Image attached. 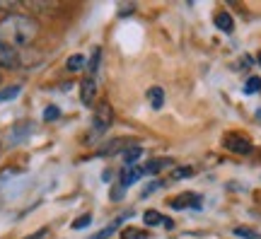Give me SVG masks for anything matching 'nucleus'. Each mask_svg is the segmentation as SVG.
Returning <instances> with one entry per match:
<instances>
[{
  "label": "nucleus",
  "instance_id": "obj_4",
  "mask_svg": "<svg viewBox=\"0 0 261 239\" xmlns=\"http://www.w3.org/2000/svg\"><path fill=\"white\" fill-rule=\"evenodd\" d=\"M94 94H97V80H94V75H87L80 83V101L85 107H92Z\"/></svg>",
  "mask_w": 261,
  "mask_h": 239
},
{
  "label": "nucleus",
  "instance_id": "obj_17",
  "mask_svg": "<svg viewBox=\"0 0 261 239\" xmlns=\"http://www.w3.org/2000/svg\"><path fill=\"white\" fill-rule=\"evenodd\" d=\"M189 176H194V167H177L174 174H172V179L179 181V179H189Z\"/></svg>",
  "mask_w": 261,
  "mask_h": 239
},
{
  "label": "nucleus",
  "instance_id": "obj_16",
  "mask_svg": "<svg viewBox=\"0 0 261 239\" xmlns=\"http://www.w3.org/2000/svg\"><path fill=\"white\" fill-rule=\"evenodd\" d=\"M244 92H247V94L261 92V77H256V75H254V77H249V80H247V85H244Z\"/></svg>",
  "mask_w": 261,
  "mask_h": 239
},
{
  "label": "nucleus",
  "instance_id": "obj_27",
  "mask_svg": "<svg viewBox=\"0 0 261 239\" xmlns=\"http://www.w3.org/2000/svg\"><path fill=\"white\" fill-rule=\"evenodd\" d=\"M259 65H261V54H259Z\"/></svg>",
  "mask_w": 261,
  "mask_h": 239
},
{
  "label": "nucleus",
  "instance_id": "obj_6",
  "mask_svg": "<svg viewBox=\"0 0 261 239\" xmlns=\"http://www.w3.org/2000/svg\"><path fill=\"white\" fill-rule=\"evenodd\" d=\"M130 147V140H123V138H116V140H112V143H107V145L99 150V157H107V155H119V152H126Z\"/></svg>",
  "mask_w": 261,
  "mask_h": 239
},
{
  "label": "nucleus",
  "instance_id": "obj_11",
  "mask_svg": "<svg viewBox=\"0 0 261 239\" xmlns=\"http://www.w3.org/2000/svg\"><path fill=\"white\" fill-rule=\"evenodd\" d=\"M215 27L220 29V32H232L234 22L227 12H218V15H215Z\"/></svg>",
  "mask_w": 261,
  "mask_h": 239
},
{
  "label": "nucleus",
  "instance_id": "obj_20",
  "mask_svg": "<svg viewBox=\"0 0 261 239\" xmlns=\"http://www.w3.org/2000/svg\"><path fill=\"white\" fill-rule=\"evenodd\" d=\"M58 116H61V109H58V107H46V111H44V119H46V121H56Z\"/></svg>",
  "mask_w": 261,
  "mask_h": 239
},
{
  "label": "nucleus",
  "instance_id": "obj_10",
  "mask_svg": "<svg viewBox=\"0 0 261 239\" xmlns=\"http://www.w3.org/2000/svg\"><path fill=\"white\" fill-rule=\"evenodd\" d=\"M148 99H150V107H152V109H162V104H165V92H162V87L148 90Z\"/></svg>",
  "mask_w": 261,
  "mask_h": 239
},
{
  "label": "nucleus",
  "instance_id": "obj_8",
  "mask_svg": "<svg viewBox=\"0 0 261 239\" xmlns=\"http://www.w3.org/2000/svg\"><path fill=\"white\" fill-rule=\"evenodd\" d=\"M140 176H143V169H140V167H128V169H126V172L121 174L119 184H121L123 189H128L130 184H136V181H138Z\"/></svg>",
  "mask_w": 261,
  "mask_h": 239
},
{
  "label": "nucleus",
  "instance_id": "obj_22",
  "mask_svg": "<svg viewBox=\"0 0 261 239\" xmlns=\"http://www.w3.org/2000/svg\"><path fill=\"white\" fill-rule=\"evenodd\" d=\"M119 222H121V220H116V222H112L109 227H104V230L99 232V234H97V237H94V239H107V237H109V234H112L114 230H116V227H119Z\"/></svg>",
  "mask_w": 261,
  "mask_h": 239
},
{
  "label": "nucleus",
  "instance_id": "obj_23",
  "mask_svg": "<svg viewBox=\"0 0 261 239\" xmlns=\"http://www.w3.org/2000/svg\"><path fill=\"white\" fill-rule=\"evenodd\" d=\"M19 8L17 0H10V3H0V10H10V12H15Z\"/></svg>",
  "mask_w": 261,
  "mask_h": 239
},
{
  "label": "nucleus",
  "instance_id": "obj_19",
  "mask_svg": "<svg viewBox=\"0 0 261 239\" xmlns=\"http://www.w3.org/2000/svg\"><path fill=\"white\" fill-rule=\"evenodd\" d=\"M99 56H102V48L97 46L92 51V58H90V75L97 73V68H99Z\"/></svg>",
  "mask_w": 261,
  "mask_h": 239
},
{
  "label": "nucleus",
  "instance_id": "obj_3",
  "mask_svg": "<svg viewBox=\"0 0 261 239\" xmlns=\"http://www.w3.org/2000/svg\"><path fill=\"white\" fill-rule=\"evenodd\" d=\"M225 147H227L230 152H234V155H249V152H252V143H249V138H244V136H240V133L227 136V138H225Z\"/></svg>",
  "mask_w": 261,
  "mask_h": 239
},
{
  "label": "nucleus",
  "instance_id": "obj_18",
  "mask_svg": "<svg viewBox=\"0 0 261 239\" xmlns=\"http://www.w3.org/2000/svg\"><path fill=\"white\" fill-rule=\"evenodd\" d=\"M121 239H148V232L133 230V227H128V230L121 232Z\"/></svg>",
  "mask_w": 261,
  "mask_h": 239
},
{
  "label": "nucleus",
  "instance_id": "obj_12",
  "mask_svg": "<svg viewBox=\"0 0 261 239\" xmlns=\"http://www.w3.org/2000/svg\"><path fill=\"white\" fill-rule=\"evenodd\" d=\"M140 155H143V150H140L138 145H130L126 152H123V162L126 165H133V162H138L140 160Z\"/></svg>",
  "mask_w": 261,
  "mask_h": 239
},
{
  "label": "nucleus",
  "instance_id": "obj_1",
  "mask_svg": "<svg viewBox=\"0 0 261 239\" xmlns=\"http://www.w3.org/2000/svg\"><path fill=\"white\" fill-rule=\"evenodd\" d=\"M39 34V24L34 17H29L24 12H8L0 19V44L22 51L27 48Z\"/></svg>",
  "mask_w": 261,
  "mask_h": 239
},
{
  "label": "nucleus",
  "instance_id": "obj_13",
  "mask_svg": "<svg viewBox=\"0 0 261 239\" xmlns=\"http://www.w3.org/2000/svg\"><path fill=\"white\" fill-rule=\"evenodd\" d=\"M83 68H85V56L75 54L68 58V70H70V73H77V70H83Z\"/></svg>",
  "mask_w": 261,
  "mask_h": 239
},
{
  "label": "nucleus",
  "instance_id": "obj_7",
  "mask_svg": "<svg viewBox=\"0 0 261 239\" xmlns=\"http://www.w3.org/2000/svg\"><path fill=\"white\" fill-rule=\"evenodd\" d=\"M169 205H172L174 210H181V208H198V205H201V198H198L196 193H184V196H179L174 201H169Z\"/></svg>",
  "mask_w": 261,
  "mask_h": 239
},
{
  "label": "nucleus",
  "instance_id": "obj_14",
  "mask_svg": "<svg viewBox=\"0 0 261 239\" xmlns=\"http://www.w3.org/2000/svg\"><path fill=\"white\" fill-rule=\"evenodd\" d=\"M19 92H22V87H19V85H12V87H5V90H0V104H3V101L15 99Z\"/></svg>",
  "mask_w": 261,
  "mask_h": 239
},
{
  "label": "nucleus",
  "instance_id": "obj_2",
  "mask_svg": "<svg viewBox=\"0 0 261 239\" xmlns=\"http://www.w3.org/2000/svg\"><path fill=\"white\" fill-rule=\"evenodd\" d=\"M114 123V111L112 107L107 104V101H99L97 107H94V114H92V126H94V133H107V130L112 128Z\"/></svg>",
  "mask_w": 261,
  "mask_h": 239
},
{
  "label": "nucleus",
  "instance_id": "obj_26",
  "mask_svg": "<svg viewBox=\"0 0 261 239\" xmlns=\"http://www.w3.org/2000/svg\"><path fill=\"white\" fill-rule=\"evenodd\" d=\"M160 186H162V184H160V181H155V184H150L148 189H145V191H143V196H150V193L155 191V189H160Z\"/></svg>",
  "mask_w": 261,
  "mask_h": 239
},
{
  "label": "nucleus",
  "instance_id": "obj_15",
  "mask_svg": "<svg viewBox=\"0 0 261 239\" xmlns=\"http://www.w3.org/2000/svg\"><path fill=\"white\" fill-rule=\"evenodd\" d=\"M143 220H145V225H148V227H155V225H162V222H165V218H162L158 210H148L145 215H143Z\"/></svg>",
  "mask_w": 261,
  "mask_h": 239
},
{
  "label": "nucleus",
  "instance_id": "obj_25",
  "mask_svg": "<svg viewBox=\"0 0 261 239\" xmlns=\"http://www.w3.org/2000/svg\"><path fill=\"white\" fill-rule=\"evenodd\" d=\"M114 201H121L123 198V186H119V189H114V196H112Z\"/></svg>",
  "mask_w": 261,
  "mask_h": 239
},
{
  "label": "nucleus",
  "instance_id": "obj_9",
  "mask_svg": "<svg viewBox=\"0 0 261 239\" xmlns=\"http://www.w3.org/2000/svg\"><path fill=\"white\" fill-rule=\"evenodd\" d=\"M169 165H172V160H152V162H148V165L143 167V174H160Z\"/></svg>",
  "mask_w": 261,
  "mask_h": 239
},
{
  "label": "nucleus",
  "instance_id": "obj_24",
  "mask_svg": "<svg viewBox=\"0 0 261 239\" xmlns=\"http://www.w3.org/2000/svg\"><path fill=\"white\" fill-rule=\"evenodd\" d=\"M46 227H44V230H39L37 232V234H29V237H24V239H44V237H46Z\"/></svg>",
  "mask_w": 261,
  "mask_h": 239
},
{
  "label": "nucleus",
  "instance_id": "obj_21",
  "mask_svg": "<svg viewBox=\"0 0 261 239\" xmlns=\"http://www.w3.org/2000/svg\"><path fill=\"white\" fill-rule=\"evenodd\" d=\"M90 220H92V215H83V218H77V220L73 222V230H83V227H87Z\"/></svg>",
  "mask_w": 261,
  "mask_h": 239
},
{
  "label": "nucleus",
  "instance_id": "obj_5",
  "mask_svg": "<svg viewBox=\"0 0 261 239\" xmlns=\"http://www.w3.org/2000/svg\"><path fill=\"white\" fill-rule=\"evenodd\" d=\"M19 65V51L15 48L5 46V44H0V68H17Z\"/></svg>",
  "mask_w": 261,
  "mask_h": 239
}]
</instances>
